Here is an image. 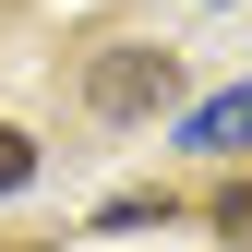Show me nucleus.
I'll use <instances>...</instances> for the list:
<instances>
[{
	"instance_id": "nucleus-1",
	"label": "nucleus",
	"mask_w": 252,
	"mask_h": 252,
	"mask_svg": "<svg viewBox=\"0 0 252 252\" xmlns=\"http://www.w3.org/2000/svg\"><path fill=\"white\" fill-rule=\"evenodd\" d=\"M168 96H180V60L168 48H108L96 72H84V108L96 120H156Z\"/></svg>"
},
{
	"instance_id": "nucleus-2",
	"label": "nucleus",
	"mask_w": 252,
	"mask_h": 252,
	"mask_svg": "<svg viewBox=\"0 0 252 252\" xmlns=\"http://www.w3.org/2000/svg\"><path fill=\"white\" fill-rule=\"evenodd\" d=\"M180 144H192V156H240V144H252V84H228V96H204L192 120H180Z\"/></svg>"
},
{
	"instance_id": "nucleus-3",
	"label": "nucleus",
	"mask_w": 252,
	"mask_h": 252,
	"mask_svg": "<svg viewBox=\"0 0 252 252\" xmlns=\"http://www.w3.org/2000/svg\"><path fill=\"white\" fill-rule=\"evenodd\" d=\"M24 180H36V144H24L12 120H0V192H24Z\"/></svg>"
},
{
	"instance_id": "nucleus-4",
	"label": "nucleus",
	"mask_w": 252,
	"mask_h": 252,
	"mask_svg": "<svg viewBox=\"0 0 252 252\" xmlns=\"http://www.w3.org/2000/svg\"><path fill=\"white\" fill-rule=\"evenodd\" d=\"M216 228H228V240L252 252V180H240V192H228V204H216Z\"/></svg>"
}]
</instances>
